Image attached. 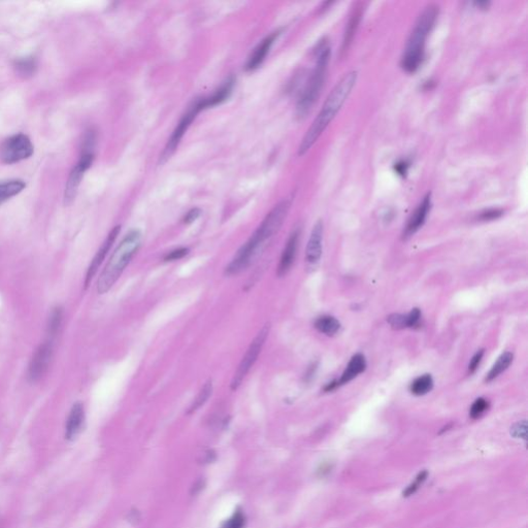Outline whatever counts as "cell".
Returning <instances> with one entry per match:
<instances>
[{"mask_svg": "<svg viewBox=\"0 0 528 528\" xmlns=\"http://www.w3.org/2000/svg\"><path fill=\"white\" fill-rule=\"evenodd\" d=\"M410 168V163L407 160H400L394 165V170L397 173V175L404 177L408 173V170Z\"/></svg>", "mask_w": 528, "mask_h": 528, "instance_id": "36", "label": "cell"}, {"mask_svg": "<svg viewBox=\"0 0 528 528\" xmlns=\"http://www.w3.org/2000/svg\"><path fill=\"white\" fill-rule=\"evenodd\" d=\"M291 207V201L285 199L277 204L270 212L267 214L265 219L262 221L260 226L255 231L264 241H269L279 230L281 229L284 221L287 217L289 209Z\"/></svg>", "mask_w": 528, "mask_h": 528, "instance_id": "10", "label": "cell"}, {"mask_svg": "<svg viewBox=\"0 0 528 528\" xmlns=\"http://www.w3.org/2000/svg\"><path fill=\"white\" fill-rule=\"evenodd\" d=\"M433 386L432 378L429 375H424L417 378L411 384V392L415 395H424L428 393Z\"/></svg>", "mask_w": 528, "mask_h": 528, "instance_id": "27", "label": "cell"}, {"mask_svg": "<svg viewBox=\"0 0 528 528\" xmlns=\"http://www.w3.org/2000/svg\"><path fill=\"white\" fill-rule=\"evenodd\" d=\"M34 151L30 138L24 133L10 136L0 147V159L6 164H15L32 156Z\"/></svg>", "mask_w": 528, "mask_h": 528, "instance_id": "8", "label": "cell"}, {"mask_svg": "<svg viewBox=\"0 0 528 528\" xmlns=\"http://www.w3.org/2000/svg\"><path fill=\"white\" fill-rule=\"evenodd\" d=\"M315 328L326 336H333L339 331L341 324L332 316H321L315 321Z\"/></svg>", "mask_w": 528, "mask_h": 528, "instance_id": "23", "label": "cell"}, {"mask_svg": "<svg viewBox=\"0 0 528 528\" xmlns=\"http://www.w3.org/2000/svg\"><path fill=\"white\" fill-rule=\"evenodd\" d=\"M212 393H213V382L210 379L205 383V385L200 389V391L198 392L197 396L195 397V399L193 400L192 404L190 405V408L188 410V414H192L194 412H196L198 409H200L208 401V399L210 398Z\"/></svg>", "mask_w": 528, "mask_h": 528, "instance_id": "26", "label": "cell"}, {"mask_svg": "<svg viewBox=\"0 0 528 528\" xmlns=\"http://www.w3.org/2000/svg\"><path fill=\"white\" fill-rule=\"evenodd\" d=\"M267 243L264 242L256 232H254L246 243L239 248L230 263L226 266L225 274L233 275L246 269L259 255V253L263 251Z\"/></svg>", "mask_w": 528, "mask_h": 528, "instance_id": "7", "label": "cell"}, {"mask_svg": "<svg viewBox=\"0 0 528 528\" xmlns=\"http://www.w3.org/2000/svg\"><path fill=\"white\" fill-rule=\"evenodd\" d=\"M513 361V354L510 352L504 353L502 356L498 358L496 363L492 367L490 372L488 373L486 377V382H491L494 379H496L500 374L504 373L512 363Z\"/></svg>", "mask_w": 528, "mask_h": 528, "instance_id": "24", "label": "cell"}, {"mask_svg": "<svg viewBox=\"0 0 528 528\" xmlns=\"http://www.w3.org/2000/svg\"><path fill=\"white\" fill-rule=\"evenodd\" d=\"M483 355H484V350H480L479 352H477L475 354L474 357L471 358L470 362H469V365H468V372L470 374H474L477 371V369L479 368V364L481 362V360L483 358Z\"/></svg>", "mask_w": 528, "mask_h": 528, "instance_id": "35", "label": "cell"}, {"mask_svg": "<svg viewBox=\"0 0 528 528\" xmlns=\"http://www.w3.org/2000/svg\"><path fill=\"white\" fill-rule=\"evenodd\" d=\"M53 358V342L51 340L40 344L35 350L29 365L28 379L31 383L39 381L48 372Z\"/></svg>", "mask_w": 528, "mask_h": 528, "instance_id": "11", "label": "cell"}, {"mask_svg": "<svg viewBox=\"0 0 528 528\" xmlns=\"http://www.w3.org/2000/svg\"><path fill=\"white\" fill-rule=\"evenodd\" d=\"M121 230V226H116L114 227L112 230H110V232L108 233V235L106 236L105 240L102 242L101 247L99 248V250L97 251L96 255L94 256L88 270H87V273H86V279H85V288H88L89 284L91 283L92 279L94 277V275L96 274L98 268L100 267V265L102 264L103 260L105 259L107 253L109 252L110 248H112L113 243L115 242L119 232Z\"/></svg>", "mask_w": 528, "mask_h": 528, "instance_id": "12", "label": "cell"}, {"mask_svg": "<svg viewBox=\"0 0 528 528\" xmlns=\"http://www.w3.org/2000/svg\"><path fill=\"white\" fill-rule=\"evenodd\" d=\"M388 322L390 325L396 329L400 328H408L407 324V315H400V314H394L391 315L388 318Z\"/></svg>", "mask_w": 528, "mask_h": 528, "instance_id": "32", "label": "cell"}, {"mask_svg": "<svg viewBox=\"0 0 528 528\" xmlns=\"http://www.w3.org/2000/svg\"><path fill=\"white\" fill-rule=\"evenodd\" d=\"M475 5H476L478 8H480V9H487V8L490 6V3H488V2H479V3H478V2H477V3H475Z\"/></svg>", "mask_w": 528, "mask_h": 528, "instance_id": "39", "label": "cell"}, {"mask_svg": "<svg viewBox=\"0 0 528 528\" xmlns=\"http://www.w3.org/2000/svg\"><path fill=\"white\" fill-rule=\"evenodd\" d=\"M279 33L280 32H273L271 35L264 38L256 47V49L254 50V52L252 53L251 56H250V58L247 62L246 70L253 71V70L257 69L264 62L271 46L273 45V43H274L275 38L277 37V35H279Z\"/></svg>", "mask_w": 528, "mask_h": 528, "instance_id": "17", "label": "cell"}, {"mask_svg": "<svg viewBox=\"0 0 528 528\" xmlns=\"http://www.w3.org/2000/svg\"><path fill=\"white\" fill-rule=\"evenodd\" d=\"M189 253L188 248H178L164 256V261H176L184 258Z\"/></svg>", "mask_w": 528, "mask_h": 528, "instance_id": "30", "label": "cell"}, {"mask_svg": "<svg viewBox=\"0 0 528 528\" xmlns=\"http://www.w3.org/2000/svg\"><path fill=\"white\" fill-rule=\"evenodd\" d=\"M503 214H504L503 210L489 209V210H486L483 213H481L479 218L482 221H490V220H494V219H497L499 217H502Z\"/></svg>", "mask_w": 528, "mask_h": 528, "instance_id": "33", "label": "cell"}, {"mask_svg": "<svg viewBox=\"0 0 528 528\" xmlns=\"http://www.w3.org/2000/svg\"><path fill=\"white\" fill-rule=\"evenodd\" d=\"M143 234L140 230H131L121 240L110 256L97 281V292L106 293L118 281L126 266L141 248Z\"/></svg>", "mask_w": 528, "mask_h": 528, "instance_id": "3", "label": "cell"}, {"mask_svg": "<svg viewBox=\"0 0 528 528\" xmlns=\"http://www.w3.org/2000/svg\"><path fill=\"white\" fill-rule=\"evenodd\" d=\"M62 321H63V311L60 307H56L52 311L50 318H49V322H48L49 340L53 341V339L57 336V333L59 332V330L61 328Z\"/></svg>", "mask_w": 528, "mask_h": 528, "instance_id": "25", "label": "cell"}, {"mask_svg": "<svg viewBox=\"0 0 528 528\" xmlns=\"http://www.w3.org/2000/svg\"><path fill=\"white\" fill-rule=\"evenodd\" d=\"M421 320V312L419 309H414L412 312H410L407 315V324L408 327L412 328L419 324Z\"/></svg>", "mask_w": 528, "mask_h": 528, "instance_id": "34", "label": "cell"}, {"mask_svg": "<svg viewBox=\"0 0 528 528\" xmlns=\"http://www.w3.org/2000/svg\"><path fill=\"white\" fill-rule=\"evenodd\" d=\"M428 476V472L426 470H423L421 471L420 474L417 476L416 480L414 481V483H412L407 489L405 491L403 492V496H410V495H413L417 490L419 489V487L422 485V483H424V481L426 480Z\"/></svg>", "mask_w": 528, "mask_h": 528, "instance_id": "29", "label": "cell"}, {"mask_svg": "<svg viewBox=\"0 0 528 528\" xmlns=\"http://www.w3.org/2000/svg\"><path fill=\"white\" fill-rule=\"evenodd\" d=\"M322 239H323V223L322 221H318L315 224L309 242L305 251V262L309 267L315 266L321 257L322 254Z\"/></svg>", "mask_w": 528, "mask_h": 528, "instance_id": "14", "label": "cell"}, {"mask_svg": "<svg viewBox=\"0 0 528 528\" xmlns=\"http://www.w3.org/2000/svg\"><path fill=\"white\" fill-rule=\"evenodd\" d=\"M14 67L16 72L22 77L32 76L37 69V60L34 56H26L15 61Z\"/></svg>", "mask_w": 528, "mask_h": 528, "instance_id": "22", "label": "cell"}, {"mask_svg": "<svg viewBox=\"0 0 528 528\" xmlns=\"http://www.w3.org/2000/svg\"><path fill=\"white\" fill-rule=\"evenodd\" d=\"M85 422V409L82 402H75L68 415L65 426V437L68 440L74 439L82 430Z\"/></svg>", "mask_w": 528, "mask_h": 528, "instance_id": "16", "label": "cell"}, {"mask_svg": "<svg viewBox=\"0 0 528 528\" xmlns=\"http://www.w3.org/2000/svg\"><path fill=\"white\" fill-rule=\"evenodd\" d=\"M245 524V517L240 512L235 513L229 520L225 522L222 528H242Z\"/></svg>", "mask_w": 528, "mask_h": 528, "instance_id": "31", "label": "cell"}, {"mask_svg": "<svg viewBox=\"0 0 528 528\" xmlns=\"http://www.w3.org/2000/svg\"><path fill=\"white\" fill-rule=\"evenodd\" d=\"M233 83H234V80L232 78H228L227 82H225L224 84L222 85L217 91H215L211 96L206 97V98H201L204 109L207 108V107L215 106L217 104H220L222 102H224L229 97V95H230V93L232 91Z\"/></svg>", "mask_w": 528, "mask_h": 528, "instance_id": "20", "label": "cell"}, {"mask_svg": "<svg viewBox=\"0 0 528 528\" xmlns=\"http://www.w3.org/2000/svg\"><path fill=\"white\" fill-rule=\"evenodd\" d=\"M512 431H513V434L516 435V436L525 437V435H526V422L518 423L517 425H515V427L513 428Z\"/></svg>", "mask_w": 528, "mask_h": 528, "instance_id": "38", "label": "cell"}, {"mask_svg": "<svg viewBox=\"0 0 528 528\" xmlns=\"http://www.w3.org/2000/svg\"><path fill=\"white\" fill-rule=\"evenodd\" d=\"M26 188V183L20 179L0 181V206L20 194Z\"/></svg>", "mask_w": 528, "mask_h": 528, "instance_id": "19", "label": "cell"}, {"mask_svg": "<svg viewBox=\"0 0 528 528\" xmlns=\"http://www.w3.org/2000/svg\"><path fill=\"white\" fill-rule=\"evenodd\" d=\"M488 407H489V403L485 398H478L474 403H472L469 415L472 419H477L484 414V412L488 409Z\"/></svg>", "mask_w": 528, "mask_h": 528, "instance_id": "28", "label": "cell"}, {"mask_svg": "<svg viewBox=\"0 0 528 528\" xmlns=\"http://www.w3.org/2000/svg\"><path fill=\"white\" fill-rule=\"evenodd\" d=\"M316 53L317 61L315 68L313 69L307 83H305V86L301 91L300 97L297 101L296 109L297 115L299 117H304L310 112L312 106L317 101L323 88L331 53V49L328 42H321L317 48Z\"/></svg>", "mask_w": 528, "mask_h": 528, "instance_id": "4", "label": "cell"}, {"mask_svg": "<svg viewBox=\"0 0 528 528\" xmlns=\"http://www.w3.org/2000/svg\"><path fill=\"white\" fill-rule=\"evenodd\" d=\"M430 209H431V197H430V193H427L424 196V198L422 199V201L420 202V205L418 206V208L415 210V212L412 214L411 218L409 219L408 224L403 231L404 237H409V236L413 235L423 226V224L426 221V218L428 216V213L430 212Z\"/></svg>", "mask_w": 528, "mask_h": 528, "instance_id": "13", "label": "cell"}, {"mask_svg": "<svg viewBox=\"0 0 528 528\" xmlns=\"http://www.w3.org/2000/svg\"><path fill=\"white\" fill-rule=\"evenodd\" d=\"M438 16L436 5L427 6L417 19L404 48L400 65L408 72H415L424 59L425 45Z\"/></svg>", "mask_w": 528, "mask_h": 528, "instance_id": "2", "label": "cell"}, {"mask_svg": "<svg viewBox=\"0 0 528 528\" xmlns=\"http://www.w3.org/2000/svg\"><path fill=\"white\" fill-rule=\"evenodd\" d=\"M357 71L352 70L344 74V76L337 83L335 88L327 96L321 110L308 132L303 136L300 146L298 148V155L302 156L308 153L309 150L315 145L320 135L336 118L337 114L348 99L353 88L356 85Z\"/></svg>", "mask_w": 528, "mask_h": 528, "instance_id": "1", "label": "cell"}, {"mask_svg": "<svg viewBox=\"0 0 528 528\" xmlns=\"http://www.w3.org/2000/svg\"><path fill=\"white\" fill-rule=\"evenodd\" d=\"M201 109H204L201 99L196 100L195 102L192 103V105L189 106L187 112L183 115V117L181 118L180 122L178 123L176 129L174 130L172 136L170 137L168 144H166V147H165L162 157H161L163 160H168L176 152L186 131L188 130V128L190 127V125L192 124L194 119L196 118L197 114L200 112Z\"/></svg>", "mask_w": 528, "mask_h": 528, "instance_id": "9", "label": "cell"}, {"mask_svg": "<svg viewBox=\"0 0 528 528\" xmlns=\"http://www.w3.org/2000/svg\"><path fill=\"white\" fill-rule=\"evenodd\" d=\"M269 329H270V324L266 323L260 329V331L257 333V336L252 341L251 345L249 346L245 356L242 357L241 361L239 362V364L233 375V378L231 380L230 389L232 391H235L236 389L241 385L242 381L247 377L250 370H251L253 368V365L255 364L257 358H258L259 354L261 353V350L267 340Z\"/></svg>", "mask_w": 528, "mask_h": 528, "instance_id": "5", "label": "cell"}, {"mask_svg": "<svg viewBox=\"0 0 528 528\" xmlns=\"http://www.w3.org/2000/svg\"><path fill=\"white\" fill-rule=\"evenodd\" d=\"M365 368H367V362H365L364 356L361 354L354 355L352 357V359L350 360V362H349L347 369L345 370L344 374L342 375V378L340 379V381H337L338 385L340 386V385L349 383L354 378H356L359 374L363 373Z\"/></svg>", "mask_w": 528, "mask_h": 528, "instance_id": "18", "label": "cell"}, {"mask_svg": "<svg viewBox=\"0 0 528 528\" xmlns=\"http://www.w3.org/2000/svg\"><path fill=\"white\" fill-rule=\"evenodd\" d=\"M298 240H299V230L296 229L291 233L290 237L288 238L287 243L284 248V251L282 253V256H281V259L279 262V266H277V270H276V274L279 277L284 276L290 270V268L294 262L295 256H296Z\"/></svg>", "mask_w": 528, "mask_h": 528, "instance_id": "15", "label": "cell"}, {"mask_svg": "<svg viewBox=\"0 0 528 528\" xmlns=\"http://www.w3.org/2000/svg\"><path fill=\"white\" fill-rule=\"evenodd\" d=\"M199 215H200V210L193 209L186 214V216L184 218V222L187 224H190L193 221H195L199 217Z\"/></svg>", "mask_w": 528, "mask_h": 528, "instance_id": "37", "label": "cell"}, {"mask_svg": "<svg viewBox=\"0 0 528 528\" xmlns=\"http://www.w3.org/2000/svg\"><path fill=\"white\" fill-rule=\"evenodd\" d=\"M361 16H362V8L356 7V9L353 11V13L351 15V18H350V20L348 22L347 28H346V31H345V34H344L343 48H342L343 51H347L348 48L350 47V45H351V43L353 40L355 31H356L357 27H358V24L360 22Z\"/></svg>", "mask_w": 528, "mask_h": 528, "instance_id": "21", "label": "cell"}, {"mask_svg": "<svg viewBox=\"0 0 528 528\" xmlns=\"http://www.w3.org/2000/svg\"><path fill=\"white\" fill-rule=\"evenodd\" d=\"M94 144L90 142H85L83 146L82 155L77 161V163L73 166L71 170L68 180L65 186L64 192V201L65 205H69L75 197L80 182L85 176V173L91 168L94 160Z\"/></svg>", "mask_w": 528, "mask_h": 528, "instance_id": "6", "label": "cell"}]
</instances>
